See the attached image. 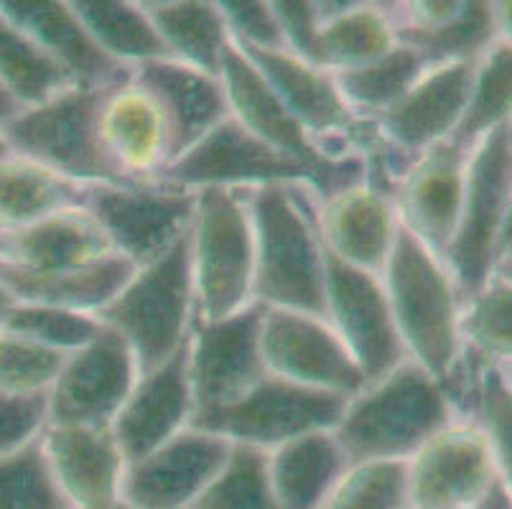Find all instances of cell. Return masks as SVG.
<instances>
[{
	"label": "cell",
	"mask_w": 512,
	"mask_h": 509,
	"mask_svg": "<svg viewBox=\"0 0 512 509\" xmlns=\"http://www.w3.org/2000/svg\"><path fill=\"white\" fill-rule=\"evenodd\" d=\"M469 418L482 431L502 487L512 494V385L500 367H484Z\"/></svg>",
	"instance_id": "obj_41"
},
{
	"label": "cell",
	"mask_w": 512,
	"mask_h": 509,
	"mask_svg": "<svg viewBox=\"0 0 512 509\" xmlns=\"http://www.w3.org/2000/svg\"><path fill=\"white\" fill-rule=\"evenodd\" d=\"M67 354L0 329V392L49 395Z\"/></svg>",
	"instance_id": "obj_44"
},
{
	"label": "cell",
	"mask_w": 512,
	"mask_h": 509,
	"mask_svg": "<svg viewBox=\"0 0 512 509\" xmlns=\"http://www.w3.org/2000/svg\"><path fill=\"white\" fill-rule=\"evenodd\" d=\"M194 413L197 405L184 347L164 364L141 372L110 431L130 464L192 428Z\"/></svg>",
	"instance_id": "obj_23"
},
{
	"label": "cell",
	"mask_w": 512,
	"mask_h": 509,
	"mask_svg": "<svg viewBox=\"0 0 512 509\" xmlns=\"http://www.w3.org/2000/svg\"><path fill=\"white\" fill-rule=\"evenodd\" d=\"M510 194L512 143L507 128H502L472 148L462 214L444 255L464 301L487 286L495 273L497 232Z\"/></svg>",
	"instance_id": "obj_10"
},
{
	"label": "cell",
	"mask_w": 512,
	"mask_h": 509,
	"mask_svg": "<svg viewBox=\"0 0 512 509\" xmlns=\"http://www.w3.org/2000/svg\"><path fill=\"white\" fill-rule=\"evenodd\" d=\"M492 278H500V280H505V283H510V286H512V255H510V258L500 260V263L495 265V273H492Z\"/></svg>",
	"instance_id": "obj_53"
},
{
	"label": "cell",
	"mask_w": 512,
	"mask_h": 509,
	"mask_svg": "<svg viewBox=\"0 0 512 509\" xmlns=\"http://www.w3.org/2000/svg\"><path fill=\"white\" fill-rule=\"evenodd\" d=\"M444 382L406 359L344 403L334 436L349 464L403 461L456 420Z\"/></svg>",
	"instance_id": "obj_1"
},
{
	"label": "cell",
	"mask_w": 512,
	"mask_h": 509,
	"mask_svg": "<svg viewBox=\"0 0 512 509\" xmlns=\"http://www.w3.org/2000/svg\"><path fill=\"white\" fill-rule=\"evenodd\" d=\"M192 509H281L268 476V454L258 448L232 446L220 474Z\"/></svg>",
	"instance_id": "obj_38"
},
{
	"label": "cell",
	"mask_w": 512,
	"mask_h": 509,
	"mask_svg": "<svg viewBox=\"0 0 512 509\" xmlns=\"http://www.w3.org/2000/svg\"><path fill=\"white\" fill-rule=\"evenodd\" d=\"M8 146H6V140H3V135H0V153H6Z\"/></svg>",
	"instance_id": "obj_56"
},
{
	"label": "cell",
	"mask_w": 512,
	"mask_h": 509,
	"mask_svg": "<svg viewBox=\"0 0 512 509\" xmlns=\"http://www.w3.org/2000/svg\"><path fill=\"white\" fill-rule=\"evenodd\" d=\"M171 59L220 74L232 46L220 6L212 0H143Z\"/></svg>",
	"instance_id": "obj_32"
},
{
	"label": "cell",
	"mask_w": 512,
	"mask_h": 509,
	"mask_svg": "<svg viewBox=\"0 0 512 509\" xmlns=\"http://www.w3.org/2000/svg\"><path fill=\"white\" fill-rule=\"evenodd\" d=\"M255 232V303L324 316L327 250L316 230V196L299 186L248 191Z\"/></svg>",
	"instance_id": "obj_2"
},
{
	"label": "cell",
	"mask_w": 512,
	"mask_h": 509,
	"mask_svg": "<svg viewBox=\"0 0 512 509\" xmlns=\"http://www.w3.org/2000/svg\"><path fill=\"white\" fill-rule=\"evenodd\" d=\"M0 11L26 31L77 84L115 87L130 79L128 69L115 64L95 44L85 23L74 13L72 0H0Z\"/></svg>",
	"instance_id": "obj_26"
},
{
	"label": "cell",
	"mask_w": 512,
	"mask_h": 509,
	"mask_svg": "<svg viewBox=\"0 0 512 509\" xmlns=\"http://www.w3.org/2000/svg\"><path fill=\"white\" fill-rule=\"evenodd\" d=\"M278 23H281V34L286 51L299 56L304 62H316V41H319V13H316V0H273ZM321 69V67H319Z\"/></svg>",
	"instance_id": "obj_47"
},
{
	"label": "cell",
	"mask_w": 512,
	"mask_h": 509,
	"mask_svg": "<svg viewBox=\"0 0 512 509\" xmlns=\"http://www.w3.org/2000/svg\"><path fill=\"white\" fill-rule=\"evenodd\" d=\"M225 84L230 118L242 128L276 148L283 156L293 158L311 174L316 199H327L352 184H360L365 168L357 156L334 158L314 140V135L293 118L288 107L268 87L255 64L235 44L227 49L220 69Z\"/></svg>",
	"instance_id": "obj_8"
},
{
	"label": "cell",
	"mask_w": 512,
	"mask_h": 509,
	"mask_svg": "<svg viewBox=\"0 0 512 509\" xmlns=\"http://www.w3.org/2000/svg\"><path fill=\"white\" fill-rule=\"evenodd\" d=\"M16 296L11 293V288L3 283V278H0V329H3V324H6V319L11 316V311L16 308Z\"/></svg>",
	"instance_id": "obj_52"
},
{
	"label": "cell",
	"mask_w": 512,
	"mask_h": 509,
	"mask_svg": "<svg viewBox=\"0 0 512 509\" xmlns=\"http://www.w3.org/2000/svg\"><path fill=\"white\" fill-rule=\"evenodd\" d=\"M347 398L309 390L283 377L268 375L225 408L194 418L192 426L217 433L232 446L273 451L293 438L316 431H334Z\"/></svg>",
	"instance_id": "obj_9"
},
{
	"label": "cell",
	"mask_w": 512,
	"mask_h": 509,
	"mask_svg": "<svg viewBox=\"0 0 512 509\" xmlns=\"http://www.w3.org/2000/svg\"><path fill=\"white\" fill-rule=\"evenodd\" d=\"M133 270L136 268L125 258L110 255V258L87 265V268L49 275L23 273V270L0 265V278L11 288L16 301L21 303H39V306L100 316L102 308L118 296Z\"/></svg>",
	"instance_id": "obj_30"
},
{
	"label": "cell",
	"mask_w": 512,
	"mask_h": 509,
	"mask_svg": "<svg viewBox=\"0 0 512 509\" xmlns=\"http://www.w3.org/2000/svg\"><path fill=\"white\" fill-rule=\"evenodd\" d=\"M462 342L467 352L492 367L512 364V286L490 278L464 301Z\"/></svg>",
	"instance_id": "obj_37"
},
{
	"label": "cell",
	"mask_w": 512,
	"mask_h": 509,
	"mask_svg": "<svg viewBox=\"0 0 512 509\" xmlns=\"http://www.w3.org/2000/svg\"><path fill=\"white\" fill-rule=\"evenodd\" d=\"M21 110H23V107L18 105V102L13 100L11 95H8L6 87L0 84V133H3V128H6V125L11 123V120L16 118Z\"/></svg>",
	"instance_id": "obj_51"
},
{
	"label": "cell",
	"mask_w": 512,
	"mask_h": 509,
	"mask_svg": "<svg viewBox=\"0 0 512 509\" xmlns=\"http://www.w3.org/2000/svg\"><path fill=\"white\" fill-rule=\"evenodd\" d=\"M314 219L329 258L383 275L400 235V219L390 196L360 181L327 199H316Z\"/></svg>",
	"instance_id": "obj_21"
},
{
	"label": "cell",
	"mask_w": 512,
	"mask_h": 509,
	"mask_svg": "<svg viewBox=\"0 0 512 509\" xmlns=\"http://www.w3.org/2000/svg\"><path fill=\"white\" fill-rule=\"evenodd\" d=\"M492 18H495V36L497 41L512 49V0H500L492 3Z\"/></svg>",
	"instance_id": "obj_48"
},
{
	"label": "cell",
	"mask_w": 512,
	"mask_h": 509,
	"mask_svg": "<svg viewBox=\"0 0 512 509\" xmlns=\"http://www.w3.org/2000/svg\"><path fill=\"white\" fill-rule=\"evenodd\" d=\"M232 443L217 433L192 426L130 461L123 476V502L138 509H192L220 474Z\"/></svg>",
	"instance_id": "obj_17"
},
{
	"label": "cell",
	"mask_w": 512,
	"mask_h": 509,
	"mask_svg": "<svg viewBox=\"0 0 512 509\" xmlns=\"http://www.w3.org/2000/svg\"><path fill=\"white\" fill-rule=\"evenodd\" d=\"M472 151L454 138L436 143L408 163L393 196L400 227L444 258L462 214Z\"/></svg>",
	"instance_id": "obj_18"
},
{
	"label": "cell",
	"mask_w": 512,
	"mask_h": 509,
	"mask_svg": "<svg viewBox=\"0 0 512 509\" xmlns=\"http://www.w3.org/2000/svg\"><path fill=\"white\" fill-rule=\"evenodd\" d=\"M240 51L255 64L260 77L276 92L278 100L314 135L316 143L329 156H357L352 151V135H355L362 118H357L355 112L349 110L334 74L314 67V64L304 62L288 51Z\"/></svg>",
	"instance_id": "obj_19"
},
{
	"label": "cell",
	"mask_w": 512,
	"mask_h": 509,
	"mask_svg": "<svg viewBox=\"0 0 512 509\" xmlns=\"http://www.w3.org/2000/svg\"><path fill=\"white\" fill-rule=\"evenodd\" d=\"M41 451L69 509H110L123 499L128 461L110 428L49 426Z\"/></svg>",
	"instance_id": "obj_24"
},
{
	"label": "cell",
	"mask_w": 512,
	"mask_h": 509,
	"mask_svg": "<svg viewBox=\"0 0 512 509\" xmlns=\"http://www.w3.org/2000/svg\"><path fill=\"white\" fill-rule=\"evenodd\" d=\"M495 18L492 3L464 0L462 13L444 26L426 34L400 36V44L411 46L428 64L477 62L495 41Z\"/></svg>",
	"instance_id": "obj_39"
},
{
	"label": "cell",
	"mask_w": 512,
	"mask_h": 509,
	"mask_svg": "<svg viewBox=\"0 0 512 509\" xmlns=\"http://www.w3.org/2000/svg\"><path fill=\"white\" fill-rule=\"evenodd\" d=\"M141 377L136 354L115 331L74 349L62 362L49 390V426L110 428Z\"/></svg>",
	"instance_id": "obj_13"
},
{
	"label": "cell",
	"mask_w": 512,
	"mask_h": 509,
	"mask_svg": "<svg viewBox=\"0 0 512 509\" xmlns=\"http://www.w3.org/2000/svg\"><path fill=\"white\" fill-rule=\"evenodd\" d=\"M510 255H512V194H510V202H507V207H505V214H502L500 232H497L495 258H497V263H500V260L510 258Z\"/></svg>",
	"instance_id": "obj_49"
},
{
	"label": "cell",
	"mask_w": 512,
	"mask_h": 509,
	"mask_svg": "<svg viewBox=\"0 0 512 509\" xmlns=\"http://www.w3.org/2000/svg\"><path fill=\"white\" fill-rule=\"evenodd\" d=\"M197 319H222L255 303V232L248 191H197L186 235Z\"/></svg>",
	"instance_id": "obj_4"
},
{
	"label": "cell",
	"mask_w": 512,
	"mask_h": 509,
	"mask_svg": "<svg viewBox=\"0 0 512 509\" xmlns=\"http://www.w3.org/2000/svg\"><path fill=\"white\" fill-rule=\"evenodd\" d=\"M74 13L85 23L95 44L115 64L133 72L153 59H166L164 41L158 36L143 3L133 0H72Z\"/></svg>",
	"instance_id": "obj_33"
},
{
	"label": "cell",
	"mask_w": 512,
	"mask_h": 509,
	"mask_svg": "<svg viewBox=\"0 0 512 509\" xmlns=\"http://www.w3.org/2000/svg\"><path fill=\"white\" fill-rule=\"evenodd\" d=\"M115 255L85 207L51 214L23 230L0 235V265L23 273H64Z\"/></svg>",
	"instance_id": "obj_27"
},
{
	"label": "cell",
	"mask_w": 512,
	"mask_h": 509,
	"mask_svg": "<svg viewBox=\"0 0 512 509\" xmlns=\"http://www.w3.org/2000/svg\"><path fill=\"white\" fill-rule=\"evenodd\" d=\"M334 431H316L268 451V476L281 509H319L347 471Z\"/></svg>",
	"instance_id": "obj_29"
},
{
	"label": "cell",
	"mask_w": 512,
	"mask_h": 509,
	"mask_svg": "<svg viewBox=\"0 0 512 509\" xmlns=\"http://www.w3.org/2000/svg\"><path fill=\"white\" fill-rule=\"evenodd\" d=\"M0 509H69L46 466L41 441L0 456Z\"/></svg>",
	"instance_id": "obj_43"
},
{
	"label": "cell",
	"mask_w": 512,
	"mask_h": 509,
	"mask_svg": "<svg viewBox=\"0 0 512 509\" xmlns=\"http://www.w3.org/2000/svg\"><path fill=\"white\" fill-rule=\"evenodd\" d=\"M3 329L26 336L36 344H44L59 354H72L74 349L85 347L90 339L100 334L102 321L90 314L18 301Z\"/></svg>",
	"instance_id": "obj_42"
},
{
	"label": "cell",
	"mask_w": 512,
	"mask_h": 509,
	"mask_svg": "<svg viewBox=\"0 0 512 509\" xmlns=\"http://www.w3.org/2000/svg\"><path fill=\"white\" fill-rule=\"evenodd\" d=\"M100 146L118 181H156L171 163L169 133L156 102L133 79L105 92Z\"/></svg>",
	"instance_id": "obj_25"
},
{
	"label": "cell",
	"mask_w": 512,
	"mask_h": 509,
	"mask_svg": "<svg viewBox=\"0 0 512 509\" xmlns=\"http://www.w3.org/2000/svg\"><path fill=\"white\" fill-rule=\"evenodd\" d=\"M319 509H413L403 461L349 464Z\"/></svg>",
	"instance_id": "obj_40"
},
{
	"label": "cell",
	"mask_w": 512,
	"mask_h": 509,
	"mask_svg": "<svg viewBox=\"0 0 512 509\" xmlns=\"http://www.w3.org/2000/svg\"><path fill=\"white\" fill-rule=\"evenodd\" d=\"M507 133H510V143H512V123H510V128H507Z\"/></svg>",
	"instance_id": "obj_57"
},
{
	"label": "cell",
	"mask_w": 512,
	"mask_h": 509,
	"mask_svg": "<svg viewBox=\"0 0 512 509\" xmlns=\"http://www.w3.org/2000/svg\"><path fill=\"white\" fill-rule=\"evenodd\" d=\"M469 509H512V494L507 492L500 484V479H497L490 487V492L484 494V497L479 499L477 504H472Z\"/></svg>",
	"instance_id": "obj_50"
},
{
	"label": "cell",
	"mask_w": 512,
	"mask_h": 509,
	"mask_svg": "<svg viewBox=\"0 0 512 509\" xmlns=\"http://www.w3.org/2000/svg\"><path fill=\"white\" fill-rule=\"evenodd\" d=\"M472 74L474 62L428 64L411 90L375 118L377 130L408 158L454 138L467 110Z\"/></svg>",
	"instance_id": "obj_20"
},
{
	"label": "cell",
	"mask_w": 512,
	"mask_h": 509,
	"mask_svg": "<svg viewBox=\"0 0 512 509\" xmlns=\"http://www.w3.org/2000/svg\"><path fill=\"white\" fill-rule=\"evenodd\" d=\"M97 319L128 344L141 372L179 354L197 319L186 240L156 263L133 270Z\"/></svg>",
	"instance_id": "obj_5"
},
{
	"label": "cell",
	"mask_w": 512,
	"mask_h": 509,
	"mask_svg": "<svg viewBox=\"0 0 512 509\" xmlns=\"http://www.w3.org/2000/svg\"><path fill=\"white\" fill-rule=\"evenodd\" d=\"M46 428H49L46 395L0 392V456L16 454L39 443Z\"/></svg>",
	"instance_id": "obj_46"
},
{
	"label": "cell",
	"mask_w": 512,
	"mask_h": 509,
	"mask_svg": "<svg viewBox=\"0 0 512 509\" xmlns=\"http://www.w3.org/2000/svg\"><path fill=\"white\" fill-rule=\"evenodd\" d=\"M383 283L406 357L444 380L464 352V296L446 260L400 227Z\"/></svg>",
	"instance_id": "obj_3"
},
{
	"label": "cell",
	"mask_w": 512,
	"mask_h": 509,
	"mask_svg": "<svg viewBox=\"0 0 512 509\" xmlns=\"http://www.w3.org/2000/svg\"><path fill=\"white\" fill-rule=\"evenodd\" d=\"M263 314L265 306L253 303L222 319H194L186 344L197 405L194 418L235 403L268 375L263 359Z\"/></svg>",
	"instance_id": "obj_11"
},
{
	"label": "cell",
	"mask_w": 512,
	"mask_h": 509,
	"mask_svg": "<svg viewBox=\"0 0 512 509\" xmlns=\"http://www.w3.org/2000/svg\"><path fill=\"white\" fill-rule=\"evenodd\" d=\"M130 79L148 92L164 118L171 161L192 151L199 140L230 118L220 74L204 72L166 56L136 67L130 72Z\"/></svg>",
	"instance_id": "obj_22"
},
{
	"label": "cell",
	"mask_w": 512,
	"mask_h": 509,
	"mask_svg": "<svg viewBox=\"0 0 512 509\" xmlns=\"http://www.w3.org/2000/svg\"><path fill=\"white\" fill-rule=\"evenodd\" d=\"M500 370H502V375H505V380L512 385V364H505V367H500Z\"/></svg>",
	"instance_id": "obj_54"
},
{
	"label": "cell",
	"mask_w": 512,
	"mask_h": 509,
	"mask_svg": "<svg viewBox=\"0 0 512 509\" xmlns=\"http://www.w3.org/2000/svg\"><path fill=\"white\" fill-rule=\"evenodd\" d=\"M428 62L416 49L398 44L390 54L380 56L365 67L334 74L344 102L357 118L375 120L400 97L411 90V84L423 74Z\"/></svg>",
	"instance_id": "obj_36"
},
{
	"label": "cell",
	"mask_w": 512,
	"mask_h": 509,
	"mask_svg": "<svg viewBox=\"0 0 512 509\" xmlns=\"http://www.w3.org/2000/svg\"><path fill=\"white\" fill-rule=\"evenodd\" d=\"M107 90L72 84L51 100L18 112L0 135L13 153L77 184H115L118 179L100 146V107Z\"/></svg>",
	"instance_id": "obj_6"
},
{
	"label": "cell",
	"mask_w": 512,
	"mask_h": 509,
	"mask_svg": "<svg viewBox=\"0 0 512 509\" xmlns=\"http://www.w3.org/2000/svg\"><path fill=\"white\" fill-rule=\"evenodd\" d=\"M87 189L90 186L8 148L0 153V235L23 230L64 209L85 207Z\"/></svg>",
	"instance_id": "obj_31"
},
{
	"label": "cell",
	"mask_w": 512,
	"mask_h": 509,
	"mask_svg": "<svg viewBox=\"0 0 512 509\" xmlns=\"http://www.w3.org/2000/svg\"><path fill=\"white\" fill-rule=\"evenodd\" d=\"M0 84L26 110L51 100L77 82L0 11Z\"/></svg>",
	"instance_id": "obj_35"
},
{
	"label": "cell",
	"mask_w": 512,
	"mask_h": 509,
	"mask_svg": "<svg viewBox=\"0 0 512 509\" xmlns=\"http://www.w3.org/2000/svg\"><path fill=\"white\" fill-rule=\"evenodd\" d=\"M85 209L107 237L110 250L133 268H143L186 240L197 209V191L166 179L95 184L87 189Z\"/></svg>",
	"instance_id": "obj_7"
},
{
	"label": "cell",
	"mask_w": 512,
	"mask_h": 509,
	"mask_svg": "<svg viewBox=\"0 0 512 509\" xmlns=\"http://www.w3.org/2000/svg\"><path fill=\"white\" fill-rule=\"evenodd\" d=\"M263 359L271 375L309 390L352 398L365 387L360 367L319 314L265 308Z\"/></svg>",
	"instance_id": "obj_15"
},
{
	"label": "cell",
	"mask_w": 512,
	"mask_h": 509,
	"mask_svg": "<svg viewBox=\"0 0 512 509\" xmlns=\"http://www.w3.org/2000/svg\"><path fill=\"white\" fill-rule=\"evenodd\" d=\"M161 179L189 191L235 189L255 191L265 186H299L314 194L311 174L301 163L283 156L276 148L227 118L192 151H186L166 168Z\"/></svg>",
	"instance_id": "obj_12"
},
{
	"label": "cell",
	"mask_w": 512,
	"mask_h": 509,
	"mask_svg": "<svg viewBox=\"0 0 512 509\" xmlns=\"http://www.w3.org/2000/svg\"><path fill=\"white\" fill-rule=\"evenodd\" d=\"M110 509H138V507H133V504H128V502H123V499H120V502L115 504V507H110Z\"/></svg>",
	"instance_id": "obj_55"
},
{
	"label": "cell",
	"mask_w": 512,
	"mask_h": 509,
	"mask_svg": "<svg viewBox=\"0 0 512 509\" xmlns=\"http://www.w3.org/2000/svg\"><path fill=\"white\" fill-rule=\"evenodd\" d=\"M232 44L248 51H286L273 0H217Z\"/></svg>",
	"instance_id": "obj_45"
},
{
	"label": "cell",
	"mask_w": 512,
	"mask_h": 509,
	"mask_svg": "<svg viewBox=\"0 0 512 509\" xmlns=\"http://www.w3.org/2000/svg\"><path fill=\"white\" fill-rule=\"evenodd\" d=\"M324 319L352 354L365 385L385 377L408 359L390 311L383 275L349 268L327 255Z\"/></svg>",
	"instance_id": "obj_14"
},
{
	"label": "cell",
	"mask_w": 512,
	"mask_h": 509,
	"mask_svg": "<svg viewBox=\"0 0 512 509\" xmlns=\"http://www.w3.org/2000/svg\"><path fill=\"white\" fill-rule=\"evenodd\" d=\"M512 123V49L502 41H492L474 62L472 84L464 118L454 140L472 151L479 140Z\"/></svg>",
	"instance_id": "obj_34"
},
{
	"label": "cell",
	"mask_w": 512,
	"mask_h": 509,
	"mask_svg": "<svg viewBox=\"0 0 512 509\" xmlns=\"http://www.w3.org/2000/svg\"><path fill=\"white\" fill-rule=\"evenodd\" d=\"M319 41L316 62L329 74L365 67L400 44L390 3L377 0H316Z\"/></svg>",
	"instance_id": "obj_28"
},
{
	"label": "cell",
	"mask_w": 512,
	"mask_h": 509,
	"mask_svg": "<svg viewBox=\"0 0 512 509\" xmlns=\"http://www.w3.org/2000/svg\"><path fill=\"white\" fill-rule=\"evenodd\" d=\"M413 509H469L497 482L490 448L472 418H456L406 461Z\"/></svg>",
	"instance_id": "obj_16"
}]
</instances>
